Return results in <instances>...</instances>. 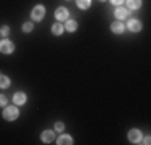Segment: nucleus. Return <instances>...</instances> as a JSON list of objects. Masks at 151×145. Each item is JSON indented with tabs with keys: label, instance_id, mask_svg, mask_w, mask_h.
Returning <instances> with one entry per match:
<instances>
[{
	"label": "nucleus",
	"instance_id": "11",
	"mask_svg": "<svg viewBox=\"0 0 151 145\" xmlns=\"http://www.w3.org/2000/svg\"><path fill=\"white\" fill-rule=\"evenodd\" d=\"M58 144L60 145H69V144H73V139L69 136H61L58 139Z\"/></svg>",
	"mask_w": 151,
	"mask_h": 145
},
{
	"label": "nucleus",
	"instance_id": "10",
	"mask_svg": "<svg viewBox=\"0 0 151 145\" xmlns=\"http://www.w3.org/2000/svg\"><path fill=\"white\" fill-rule=\"evenodd\" d=\"M114 14H116L117 20H124V18L127 16V8H124V7H119V8L114 12Z\"/></svg>",
	"mask_w": 151,
	"mask_h": 145
},
{
	"label": "nucleus",
	"instance_id": "19",
	"mask_svg": "<svg viewBox=\"0 0 151 145\" xmlns=\"http://www.w3.org/2000/svg\"><path fill=\"white\" fill-rule=\"evenodd\" d=\"M5 105H6V97L0 95V107H5Z\"/></svg>",
	"mask_w": 151,
	"mask_h": 145
},
{
	"label": "nucleus",
	"instance_id": "6",
	"mask_svg": "<svg viewBox=\"0 0 151 145\" xmlns=\"http://www.w3.org/2000/svg\"><path fill=\"white\" fill-rule=\"evenodd\" d=\"M42 140H44L45 144L53 142V140H55V134H53L52 130H44V132H42Z\"/></svg>",
	"mask_w": 151,
	"mask_h": 145
},
{
	"label": "nucleus",
	"instance_id": "20",
	"mask_svg": "<svg viewBox=\"0 0 151 145\" xmlns=\"http://www.w3.org/2000/svg\"><path fill=\"white\" fill-rule=\"evenodd\" d=\"M8 32H10V29L6 28V26H5V28H2V34H3V36H8Z\"/></svg>",
	"mask_w": 151,
	"mask_h": 145
},
{
	"label": "nucleus",
	"instance_id": "5",
	"mask_svg": "<svg viewBox=\"0 0 151 145\" xmlns=\"http://www.w3.org/2000/svg\"><path fill=\"white\" fill-rule=\"evenodd\" d=\"M55 16H56V20H58V21H64V20H68V16H69V12H68L64 7H60V8L56 10Z\"/></svg>",
	"mask_w": 151,
	"mask_h": 145
},
{
	"label": "nucleus",
	"instance_id": "3",
	"mask_svg": "<svg viewBox=\"0 0 151 145\" xmlns=\"http://www.w3.org/2000/svg\"><path fill=\"white\" fill-rule=\"evenodd\" d=\"M129 140L134 144H140L142 142V132H140L138 129H132L130 132H129Z\"/></svg>",
	"mask_w": 151,
	"mask_h": 145
},
{
	"label": "nucleus",
	"instance_id": "4",
	"mask_svg": "<svg viewBox=\"0 0 151 145\" xmlns=\"http://www.w3.org/2000/svg\"><path fill=\"white\" fill-rule=\"evenodd\" d=\"M13 50H15V47H13V44L10 41H2L0 42V52L2 53H13Z\"/></svg>",
	"mask_w": 151,
	"mask_h": 145
},
{
	"label": "nucleus",
	"instance_id": "12",
	"mask_svg": "<svg viewBox=\"0 0 151 145\" xmlns=\"http://www.w3.org/2000/svg\"><path fill=\"white\" fill-rule=\"evenodd\" d=\"M127 2H129V8L132 10H137L142 7V0H127Z\"/></svg>",
	"mask_w": 151,
	"mask_h": 145
},
{
	"label": "nucleus",
	"instance_id": "22",
	"mask_svg": "<svg viewBox=\"0 0 151 145\" xmlns=\"http://www.w3.org/2000/svg\"><path fill=\"white\" fill-rule=\"evenodd\" d=\"M101 2H105V0H101Z\"/></svg>",
	"mask_w": 151,
	"mask_h": 145
},
{
	"label": "nucleus",
	"instance_id": "2",
	"mask_svg": "<svg viewBox=\"0 0 151 145\" xmlns=\"http://www.w3.org/2000/svg\"><path fill=\"white\" fill-rule=\"evenodd\" d=\"M44 14H45V7L44 5H37L32 10V18H34L35 21H40L42 18H44Z\"/></svg>",
	"mask_w": 151,
	"mask_h": 145
},
{
	"label": "nucleus",
	"instance_id": "16",
	"mask_svg": "<svg viewBox=\"0 0 151 145\" xmlns=\"http://www.w3.org/2000/svg\"><path fill=\"white\" fill-rule=\"evenodd\" d=\"M52 31H53V34H55V36H60L61 32H63V26H61V24H53Z\"/></svg>",
	"mask_w": 151,
	"mask_h": 145
},
{
	"label": "nucleus",
	"instance_id": "14",
	"mask_svg": "<svg viewBox=\"0 0 151 145\" xmlns=\"http://www.w3.org/2000/svg\"><path fill=\"white\" fill-rule=\"evenodd\" d=\"M77 7L82 10H87L90 7V0H77Z\"/></svg>",
	"mask_w": 151,
	"mask_h": 145
},
{
	"label": "nucleus",
	"instance_id": "9",
	"mask_svg": "<svg viewBox=\"0 0 151 145\" xmlns=\"http://www.w3.org/2000/svg\"><path fill=\"white\" fill-rule=\"evenodd\" d=\"M111 31L116 32V34H121V32L124 31V24H122L121 21H114V23L111 24Z\"/></svg>",
	"mask_w": 151,
	"mask_h": 145
},
{
	"label": "nucleus",
	"instance_id": "15",
	"mask_svg": "<svg viewBox=\"0 0 151 145\" xmlns=\"http://www.w3.org/2000/svg\"><path fill=\"white\" fill-rule=\"evenodd\" d=\"M10 86V79L6 78V76H3V74H0V87H8Z\"/></svg>",
	"mask_w": 151,
	"mask_h": 145
},
{
	"label": "nucleus",
	"instance_id": "21",
	"mask_svg": "<svg viewBox=\"0 0 151 145\" xmlns=\"http://www.w3.org/2000/svg\"><path fill=\"white\" fill-rule=\"evenodd\" d=\"M111 2H113V3H114V5H121V3H122V2H124V0H111Z\"/></svg>",
	"mask_w": 151,
	"mask_h": 145
},
{
	"label": "nucleus",
	"instance_id": "18",
	"mask_svg": "<svg viewBox=\"0 0 151 145\" xmlns=\"http://www.w3.org/2000/svg\"><path fill=\"white\" fill-rule=\"evenodd\" d=\"M55 129L56 130H58V132H63V129H64V124H63V123H56V124H55Z\"/></svg>",
	"mask_w": 151,
	"mask_h": 145
},
{
	"label": "nucleus",
	"instance_id": "8",
	"mask_svg": "<svg viewBox=\"0 0 151 145\" xmlns=\"http://www.w3.org/2000/svg\"><path fill=\"white\" fill-rule=\"evenodd\" d=\"M13 102H15L16 105H23V103H26V95H24L23 92H18L13 95Z\"/></svg>",
	"mask_w": 151,
	"mask_h": 145
},
{
	"label": "nucleus",
	"instance_id": "13",
	"mask_svg": "<svg viewBox=\"0 0 151 145\" xmlns=\"http://www.w3.org/2000/svg\"><path fill=\"white\" fill-rule=\"evenodd\" d=\"M64 28H66L69 32H74L76 29H77V24H76V21L69 20V21H66V26H64Z\"/></svg>",
	"mask_w": 151,
	"mask_h": 145
},
{
	"label": "nucleus",
	"instance_id": "7",
	"mask_svg": "<svg viewBox=\"0 0 151 145\" xmlns=\"http://www.w3.org/2000/svg\"><path fill=\"white\" fill-rule=\"evenodd\" d=\"M129 29L134 32H138V31H142V24H140L138 20H130L129 21Z\"/></svg>",
	"mask_w": 151,
	"mask_h": 145
},
{
	"label": "nucleus",
	"instance_id": "17",
	"mask_svg": "<svg viewBox=\"0 0 151 145\" xmlns=\"http://www.w3.org/2000/svg\"><path fill=\"white\" fill-rule=\"evenodd\" d=\"M23 31L24 32H31L32 31V23H24L23 24Z\"/></svg>",
	"mask_w": 151,
	"mask_h": 145
},
{
	"label": "nucleus",
	"instance_id": "1",
	"mask_svg": "<svg viewBox=\"0 0 151 145\" xmlns=\"http://www.w3.org/2000/svg\"><path fill=\"white\" fill-rule=\"evenodd\" d=\"M18 115H19V111H18L16 107H8L5 108V111H3V118L6 119V121H15L18 118Z\"/></svg>",
	"mask_w": 151,
	"mask_h": 145
}]
</instances>
